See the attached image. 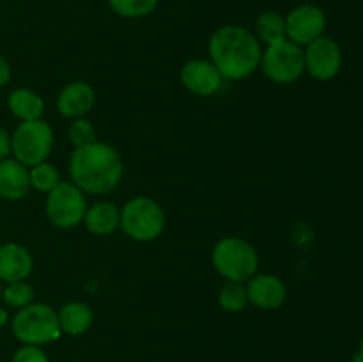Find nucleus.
Here are the masks:
<instances>
[{
  "instance_id": "obj_1",
  "label": "nucleus",
  "mask_w": 363,
  "mask_h": 362,
  "mask_svg": "<svg viewBox=\"0 0 363 362\" xmlns=\"http://www.w3.org/2000/svg\"><path fill=\"white\" fill-rule=\"evenodd\" d=\"M209 60L223 80H243L261 66V41L241 25H223L209 38Z\"/></svg>"
},
{
  "instance_id": "obj_2",
  "label": "nucleus",
  "mask_w": 363,
  "mask_h": 362,
  "mask_svg": "<svg viewBox=\"0 0 363 362\" xmlns=\"http://www.w3.org/2000/svg\"><path fill=\"white\" fill-rule=\"evenodd\" d=\"M123 174V158L116 148L105 142L96 141L84 148H74L69 158L71 183L84 194H108L121 183Z\"/></svg>"
},
{
  "instance_id": "obj_3",
  "label": "nucleus",
  "mask_w": 363,
  "mask_h": 362,
  "mask_svg": "<svg viewBox=\"0 0 363 362\" xmlns=\"http://www.w3.org/2000/svg\"><path fill=\"white\" fill-rule=\"evenodd\" d=\"M213 266L225 280L247 283L257 273L259 256L252 243L243 238L227 236L216 241L211 254Z\"/></svg>"
},
{
  "instance_id": "obj_4",
  "label": "nucleus",
  "mask_w": 363,
  "mask_h": 362,
  "mask_svg": "<svg viewBox=\"0 0 363 362\" xmlns=\"http://www.w3.org/2000/svg\"><path fill=\"white\" fill-rule=\"evenodd\" d=\"M11 329L20 343L34 346L57 341L62 334L57 312L43 302H32L27 307L18 309L11 322Z\"/></svg>"
},
{
  "instance_id": "obj_5",
  "label": "nucleus",
  "mask_w": 363,
  "mask_h": 362,
  "mask_svg": "<svg viewBox=\"0 0 363 362\" xmlns=\"http://www.w3.org/2000/svg\"><path fill=\"white\" fill-rule=\"evenodd\" d=\"M165 212L151 197L130 199L121 209L119 227L135 241H152L165 229Z\"/></svg>"
},
{
  "instance_id": "obj_6",
  "label": "nucleus",
  "mask_w": 363,
  "mask_h": 362,
  "mask_svg": "<svg viewBox=\"0 0 363 362\" xmlns=\"http://www.w3.org/2000/svg\"><path fill=\"white\" fill-rule=\"evenodd\" d=\"M11 148L14 160L25 167H34L46 162L53 148V131L46 121H25L11 135Z\"/></svg>"
},
{
  "instance_id": "obj_7",
  "label": "nucleus",
  "mask_w": 363,
  "mask_h": 362,
  "mask_svg": "<svg viewBox=\"0 0 363 362\" xmlns=\"http://www.w3.org/2000/svg\"><path fill=\"white\" fill-rule=\"evenodd\" d=\"M46 216L59 229H73L84 222L87 201L80 188L71 181H60L46 194Z\"/></svg>"
},
{
  "instance_id": "obj_8",
  "label": "nucleus",
  "mask_w": 363,
  "mask_h": 362,
  "mask_svg": "<svg viewBox=\"0 0 363 362\" xmlns=\"http://www.w3.org/2000/svg\"><path fill=\"white\" fill-rule=\"evenodd\" d=\"M261 67L266 77L275 84H293L305 71V53L300 45L284 39L262 50Z\"/></svg>"
},
{
  "instance_id": "obj_9",
  "label": "nucleus",
  "mask_w": 363,
  "mask_h": 362,
  "mask_svg": "<svg viewBox=\"0 0 363 362\" xmlns=\"http://www.w3.org/2000/svg\"><path fill=\"white\" fill-rule=\"evenodd\" d=\"M305 71H308L312 78L315 80H332L337 77L342 66V52L337 41L332 38H321L314 39L308 43L307 50H305Z\"/></svg>"
},
{
  "instance_id": "obj_10",
  "label": "nucleus",
  "mask_w": 363,
  "mask_h": 362,
  "mask_svg": "<svg viewBox=\"0 0 363 362\" xmlns=\"http://www.w3.org/2000/svg\"><path fill=\"white\" fill-rule=\"evenodd\" d=\"M326 28V16L321 7L301 4L289 11L286 16L287 39L300 46H307L314 39L321 38Z\"/></svg>"
},
{
  "instance_id": "obj_11",
  "label": "nucleus",
  "mask_w": 363,
  "mask_h": 362,
  "mask_svg": "<svg viewBox=\"0 0 363 362\" xmlns=\"http://www.w3.org/2000/svg\"><path fill=\"white\" fill-rule=\"evenodd\" d=\"M181 82L194 94L213 96L222 87L223 77L211 60L194 59L181 67Z\"/></svg>"
},
{
  "instance_id": "obj_12",
  "label": "nucleus",
  "mask_w": 363,
  "mask_h": 362,
  "mask_svg": "<svg viewBox=\"0 0 363 362\" xmlns=\"http://www.w3.org/2000/svg\"><path fill=\"white\" fill-rule=\"evenodd\" d=\"M247 297L248 304L255 305L264 311L279 309L287 298V287L280 277L273 273H255L252 279L247 280Z\"/></svg>"
},
{
  "instance_id": "obj_13",
  "label": "nucleus",
  "mask_w": 363,
  "mask_h": 362,
  "mask_svg": "<svg viewBox=\"0 0 363 362\" xmlns=\"http://www.w3.org/2000/svg\"><path fill=\"white\" fill-rule=\"evenodd\" d=\"M96 103V91L87 82H71L64 85L57 96V109L67 119H78L92 110Z\"/></svg>"
},
{
  "instance_id": "obj_14",
  "label": "nucleus",
  "mask_w": 363,
  "mask_h": 362,
  "mask_svg": "<svg viewBox=\"0 0 363 362\" xmlns=\"http://www.w3.org/2000/svg\"><path fill=\"white\" fill-rule=\"evenodd\" d=\"M34 268L32 254L20 243L0 245V280L16 283L27 280Z\"/></svg>"
},
{
  "instance_id": "obj_15",
  "label": "nucleus",
  "mask_w": 363,
  "mask_h": 362,
  "mask_svg": "<svg viewBox=\"0 0 363 362\" xmlns=\"http://www.w3.org/2000/svg\"><path fill=\"white\" fill-rule=\"evenodd\" d=\"M30 188L28 167L14 158L0 162V197L6 201H21Z\"/></svg>"
},
{
  "instance_id": "obj_16",
  "label": "nucleus",
  "mask_w": 363,
  "mask_h": 362,
  "mask_svg": "<svg viewBox=\"0 0 363 362\" xmlns=\"http://www.w3.org/2000/svg\"><path fill=\"white\" fill-rule=\"evenodd\" d=\"M84 224L89 233L96 236H105L119 227L121 209L113 202L98 201L85 209Z\"/></svg>"
},
{
  "instance_id": "obj_17",
  "label": "nucleus",
  "mask_w": 363,
  "mask_h": 362,
  "mask_svg": "<svg viewBox=\"0 0 363 362\" xmlns=\"http://www.w3.org/2000/svg\"><path fill=\"white\" fill-rule=\"evenodd\" d=\"M7 106L16 119L25 123V121L41 119L45 112V99L32 89L18 87L7 98Z\"/></svg>"
},
{
  "instance_id": "obj_18",
  "label": "nucleus",
  "mask_w": 363,
  "mask_h": 362,
  "mask_svg": "<svg viewBox=\"0 0 363 362\" xmlns=\"http://www.w3.org/2000/svg\"><path fill=\"white\" fill-rule=\"evenodd\" d=\"M57 316H59L62 334H69V336H82L91 329L92 322H94L92 309L85 302H69V304L62 305Z\"/></svg>"
},
{
  "instance_id": "obj_19",
  "label": "nucleus",
  "mask_w": 363,
  "mask_h": 362,
  "mask_svg": "<svg viewBox=\"0 0 363 362\" xmlns=\"http://www.w3.org/2000/svg\"><path fill=\"white\" fill-rule=\"evenodd\" d=\"M255 38L266 43V46L287 39L286 34V16L277 11H264L255 20Z\"/></svg>"
},
{
  "instance_id": "obj_20",
  "label": "nucleus",
  "mask_w": 363,
  "mask_h": 362,
  "mask_svg": "<svg viewBox=\"0 0 363 362\" xmlns=\"http://www.w3.org/2000/svg\"><path fill=\"white\" fill-rule=\"evenodd\" d=\"M218 304L227 312H240L247 307L248 297L243 283L227 280L218 293Z\"/></svg>"
},
{
  "instance_id": "obj_21",
  "label": "nucleus",
  "mask_w": 363,
  "mask_h": 362,
  "mask_svg": "<svg viewBox=\"0 0 363 362\" xmlns=\"http://www.w3.org/2000/svg\"><path fill=\"white\" fill-rule=\"evenodd\" d=\"M35 291L32 284L27 280H16V283H7L2 290V300L11 309H23L34 302Z\"/></svg>"
},
{
  "instance_id": "obj_22",
  "label": "nucleus",
  "mask_w": 363,
  "mask_h": 362,
  "mask_svg": "<svg viewBox=\"0 0 363 362\" xmlns=\"http://www.w3.org/2000/svg\"><path fill=\"white\" fill-rule=\"evenodd\" d=\"M28 177H30V187L34 190L48 194L52 188H55L60 183V172L55 165L48 162H41L38 165L28 169Z\"/></svg>"
},
{
  "instance_id": "obj_23",
  "label": "nucleus",
  "mask_w": 363,
  "mask_h": 362,
  "mask_svg": "<svg viewBox=\"0 0 363 362\" xmlns=\"http://www.w3.org/2000/svg\"><path fill=\"white\" fill-rule=\"evenodd\" d=\"M158 2L160 0H108L113 13L130 20L149 16L158 7Z\"/></svg>"
},
{
  "instance_id": "obj_24",
  "label": "nucleus",
  "mask_w": 363,
  "mask_h": 362,
  "mask_svg": "<svg viewBox=\"0 0 363 362\" xmlns=\"http://www.w3.org/2000/svg\"><path fill=\"white\" fill-rule=\"evenodd\" d=\"M67 137L74 148H84L96 142V128L85 117H78V119H73V123L67 128Z\"/></svg>"
},
{
  "instance_id": "obj_25",
  "label": "nucleus",
  "mask_w": 363,
  "mask_h": 362,
  "mask_svg": "<svg viewBox=\"0 0 363 362\" xmlns=\"http://www.w3.org/2000/svg\"><path fill=\"white\" fill-rule=\"evenodd\" d=\"M11 362H48V357H46V353L39 346L23 344V346L14 351Z\"/></svg>"
},
{
  "instance_id": "obj_26",
  "label": "nucleus",
  "mask_w": 363,
  "mask_h": 362,
  "mask_svg": "<svg viewBox=\"0 0 363 362\" xmlns=\"http://www.w3.org/2000/svg\"><path fill=\"white\" fill-rule=\"evenodd\" d=\"M13 153L11 148V133L4 128H0V162L6 158H9V155Z\"/></svg>"
},
{
  "instance_id": "obj_27",
  "label": "nucleus",
  "mask_w": 363,
  "mask_h": 362,
  "mask_svg": "<svg viewBox=\"0 0 363 362\" xmlns=\"http://www.w3.org/2000/svg\"><path fill=\"white\" fill-rule=\"evenodd\" d=\"M11 77H13V71H11L9 60L0 55V87H6L11 82Z\"/></svg>"
},
{
  "instance_id": "obj_28",
  "label": "nucleus",
  "mask_w": 363,
  "mask_h": 362,
  "mask_svg": "<svg viewBox=\"0 0 363 362\" xmlns=\"http://www.w3.org/2000/svg\"><path fill=\"white\" fill-rule=\"evenodd\" d=\"M7 323H9V312H7L6 307H2V305H0V329H4Z\"/></svg>"
},
{
  "instance_id": "obj_29",
  "label": "nucleus",
  "mask_w": 363,
  "mask_h": 362,
  "mask_svg": "<svg viewBox=\"0 0 363 362\" xmlns=\"http://www.w3.org/2000/svg\"><path fill=\"white\" fill-rule=\"evenodd\" d=\"M358 357H360L362 358V361H363V339H362V343H360V350H358Z\"/></svg>"
},
{
  "instance_id": "obj_30",
  "label": "nucleus",
  "mask_w": 363,
  "mask_h": 362,
  "mask_svg": "<svg viewBox=\"0 0 363 362\" xmlns=\"http://www.w3.org/2000/svg\"><path fill=\"white\" fill-rule=\"evenodd\" d=\"M351 362H363V361H362L360 357H358V355H354V358H353V361H351Z\"/></svg>"
},
{
  "instance_id": "obj_31",
  "label": "nucleus",
  "mask_w": 363,
  "mask_h": 362,
  "mask_svg": "<svg viewBox=\"0 0 363 362\" xmlns=\"http://www.w3.org/2000/svg\"><path fill=\"white\" fill-rule=\"evenodd\" d=\"M2 290H4V286H2V280H0V300H2Z\"/></svg>"
}]
</instances>
